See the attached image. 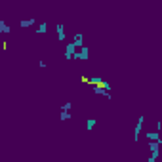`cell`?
I'll return each mask as SVG.
<instances>
[{"label": "cell", "mask_w": 162, "mask_h": 162, "mask_svg": "<svg viewBox=\"0 0 162 162\" xmlns=\"http://www.w3.org/2000/svg\"><path fill=\"white\" fill-rule=\"evenodd\" d=\"M80 82H86V84H90V86H103L107 90L112 88L105 78H101V76H91V78H88V76H80Z\"/></svg>", "instance_id": "obj_1"}, {"label": "cell", "mask_w": 162, "mask_h": 162, "mask_svg": "<svg viewBox=\"0 0 162 162\" xmlns=\"http://www.w3.org/2000/svg\"><path fill=\"white\" fill-rule=\"evenodd\" d=\"M74 59H78V61H88V59H90V48H88V46L78 48V50L74 52Z\"/></svg>", "instance_id": "obj_2"}, {"label": "cell", "mask_w": 162, "mask_h": 162, "mask_svg": "<svg viewBox=\"0 0 162 162\" xmlns=\"http://www.w3.org/2000/svg\"><path fill=\"white\" fill-rule=\"evenodd\" d=\"M76 50H78V48H76L74 42H69V44L65 46V59H67V61L74 59V52H76Z\"/></svg>", "instance_id": "obj_3"}, {"label": "cell", "mask_w": 162, "mask_h": 162, "mask_svg": "<svg viewBox=\"0 0 162 162\" xmlns=\"http://www.w3.org/2000/svg\"><path fill=\"white\" fill-rule=\"evenodd\" d=\"M143 122H145V116H139L137 124H136V130H133V141H136V143L139 139V133H141V130H143Z\"/></svg>", "instance_id": "obj_4"}, {"label": "cell", "mask_w": 162, "mask_h": 162, "mask_svg": "<svg viewBox=\"0 0 162 162\" xmlns=\"http://www.w3.org/2000/svg\"><path fill=\"white\" fill-rule=\"evenodd\" d=\"M145 137L149 139V141H158V143L162 145V137H160L158 130H157V132H147V133H145Z\"/></svg>", "instance_id": "obj_5"}, {"label": "cell", "mask_w": 162, "mask_h": 162, "mask_svg": "<svg viewBox=\"0 0 162 162\" xmlns=\"http://www.w3.org/2000/svg\"><path fill=\"white\" fill-rule=\"evenodd\" d=\"M55 33H57V40L63 42V40L67 38V34H65V25H61V23H59V25H55Z\"/></svg>", "instance_id": "obj_6"}, {"label": "cell", "mask_w": 162, "mask_h": 162, "mask_svg": "<svg viewBox=\"0 0 162 162\" xmlns=\"http://www.w3.org/2000/svg\"><path fill=\"white\" fill-rule=\"evenodd\" d=\"M34 23H36V19H34V17H31V19H21L19 21V27H21V29H29V27L34 25Z\"/></svg>", "instance_id": "obj_7"}, {"label": "cell", "mask_w": 162, "mask_h": 162, "mask_svg": "<svg viewBox=\"0 0 162 162\" xmlns=\"http://www.w3.org/2000/svg\"><path fill=\"white\" fill-rule=\"evenodd\" d=\"M73 42L76 44V48H82L84 46V34L82 33H76L74 36H73Z\"/></svg>", "instance_id": "obj_8"}, {"label": "cell", "mask_w": 162, "mask_h": 162, "mask_svg": "<svg viewBox=\"0 0 162 162\" xmlns=\"http://www.w3.org/2000/svg\"><path fill=\"white\" fill-rule=\"evenodd\" d=\"M95 124H97L95 118H88V120H86V130H88V132H91V130L95 128Z\"/></svg>", "instance_id": "obj_9"}, {"label": "cell", "mask_w": 162, "mask_h": 162, "mask_svg": "<svg viewBox=\"0 0 162 162\" xmlns=\"http://www.w3.org/2000/svg\"><path fill=\"white\" fill-rule=\"evenodd\" d=\"M59 118H61V122H67V120H71V118H73V115H71L69 111H61Z\"/></svg>", "instance_id": "obj_10"}, {"label": "cell", "mask_w": 162, "mask_h": 162, "mask_svg": "<svg viewBox=\"0 0 162 162\" xmlns=\"http://www.w3.org/2000/svg\"><path fill=\"white\" fill-rule=\"evenodd\" d=\"M0 31H2L4 34H10V31H12V29H10V25H8V23H6V21H4V19H2V21H0Z\"/></svg>", "instance_id": "obj_11"}, {"label": "cell", "mask_w": 162, "mask_h": 162, "mask_svg": "<svg viewBox=\"0 0 162 162\" xmlns=\"http://www.w3.org/2000/svg\"><path fill=\"white\" fill-rule=\"evenodd\" d=\"M46 29H48V27H46V23L38 25V27H36V34H44V33H46Z\"/></svg>", "instance_id": "obj_12"}, {"label": "cell", "mask_w": 162, "mask_h": 162, "mask_svg": "<svg viewBox=\"0 0 162 162\" xmlns=\"http://www.w3.org/2000/svg\"><path fill=\"white\" fill-rule=\"evenodd\" d=\"M71 109H73V103L71 101H65L61 105V111H71Z\"/></svg>", "instance_id": "obj_13"}]
</instances>
